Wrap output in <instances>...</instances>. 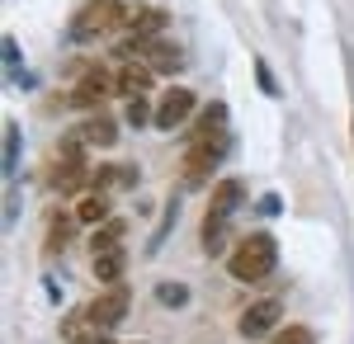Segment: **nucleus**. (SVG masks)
I'll list each match as a JSON object with an SVG mask.
<instances>
[{"label": "nucleus", "instance_id": "f257e3e1", "mask_svg": "<svg viewBox=\"0 0 354 344\" xmlns=\"http://www.w3.org/2000/svg\"><path fill=\"white\" fill-rule=\"evenodd\" d=\"M274 265H279V245H274L270 231H250V236L236 240L232 255H227V274L241 278V283H260V278H270Z\"/></svg>", "mask_w": 354, "mask_h": 344}, {"label": "nucleus", "instance_id": "f03ea898", "mask_svg": "<svg viewBox=\"0 0 354 344\" xmlns=\"http://www.w3.org/2000/svg\"><path fill=\"white\" fill-rule=\"evenodd\" d=\"M123 240V222H104L95 236H90V269H95V278L113 288V283H123V269H128V250L118 245Z\"/></svg>", "mask_w": 354, "mask_h": 344}, {"label": "nucleus", "instance_id": "7ed1b4c3", "mask_svg": "<svg viewBox=\"0 0 354 344\" xmlns=\"http://www.w3.org/2000/svg\"><path fill=\"white\" fill-rule=\"evenodd\" d=\"M113 24H128V10H123L118 0H85V10L76 15L71 33H76L81 43H90V38H104Z\"/></svg>", "mask_w": 354, "mask_h": 344}, {"label": "nucleus", "instance_id": "20e7f679", "mask_svg": "<svg viewBox=\"0 0 354 344\" xmlns=\"http://www.w3.org/2000/svg\"><path fill=\"white\" fill-rule=\"evenodd\" d=\"M123 316H128V288L113 283L109 292H100V297L81 312V325H90V330H109V325H118Z\"/></svg>", "mask_w": 354, "mask_h": 344}, {"label": "nucleus", "instance_id": "39448f33", "mask_svg": "<svg viewBox=\"0 0 354 344\" xmlns=\"http://www.w3.org/2000/svg\"><path fill=\"white\" fill-rule=\"evenodd\" d=\"M85 142L81 137H66V146L57 151V160H53V189H81L85 180H90V170H85V151H81Z\"/></svg>", "mask_w": 354, "mask_h": 344}, {"label": "nucleus", "instance_id": "423d86ee", "mask_svg": "<svg viewBox=\"0 0 354 344\" xmlns=\"http://www.w3.org/2000/svg\"><path fill=\"white\" fill-rule=\"evenodd\" d=\"M279 321H283V302L279 297H260V302H250L241 312L236 330H241V340H260V335H270Z\"/></svg>", "mask_w": 354, "mask_h": 344}, {"label": "nucleus", "instance_id": "0eeeda50", "mask_svg": "<svg viewBox=\"0 0 354 344\" xmlns=\"http://www.w3.org/2000/svg\"><path fill=\"white\" fill-rule=\"evenodd\" d=\"M189 113H194V90L170 85V90L161 95V104H156V128H161V133H170V128H180Z\"/></svg>", "mask_w": 354, "mask_h": 344}, {"label": "nucleus", "instance_id": "6e6552de", "mask_svg": "<svg viewBox=\"0 0 354 344\" xmlns=\"http://www.w3.org/2000/svg\"><path fill=\"white\" fill-rule=\"evenodd\" d=\"M198 240H203V255H232V217H218V212H203V227H198Z\"/></svg>", "mask_w": 354, "mask_h": 344}, {"label": "nucleus", "instance_id": "1a4fd4ad", "mask_svg": "<svg viewBox=\"0 0 354 344\" xmlns=\"http://www.w3.org/2000/svg\"><path fill=\"white\" fill-rule=\"evenodd\" d=\"M151 76H156V71H151V66H147V61H123V66H118V76H113V85H118V95H147V90H151Z\"/></svg>", "mask_w": 354, "mask_h": 344}, {"label": "nucleus", "instance_id": "9d476101", "mask_svg": "<svg viewBox=\"0 0 354 344\" xmlns=\"http://www.w3.org/2000/svg\"><path fill=\"white\" fill-rule=\"evenodd\" d=\"M241 203H245V184H241V180H218V184H213V198H208V212H218V217H236Z\"/></svg>", "mask_w": 354, "mask_h": 344}, {"label": "nucleus", "instance_id": "9b49d317", "mask_svg": "<svg viewBox=\"0 0 354 344\" xmlns=\"http://www.w3.org/2000/svg\"><path fill=\"white\" fill-rule=\"evenodd\" d=\"M147 66L156 71V76H175L180 66H185V57H180V48L175 43H165V38H156V43H147Z\"/></svg>", "mask_w": 354, "mask_h": 344}, {"label": "nucleus", "instance_id": "f8f14e48", "mask_svg": "<svg viewBox=\"0 0 354 344\" xmlns=\"http://www.w3.org/2000/svg\"><path fill=\"white\" fill-rule=\"evenodd\" d=\"M104 99H109V80L100 76V71H95V76H85L81 85L71 90V104H76V108H100Z\"/></svg>", "mask_w": 354, "mask_h": 344}, {"label": "nucleus", "instance_id": "ddd939ff", "mask_svg": "<svg viewBox=\"0 0 354 344\" xmlns=\"http://www.w3.org/2000/svg\"><path fill=\"white\" fill-rule=\"evenodd\" d=\"M76 137H81L85 146H113V142H118V128H113L109 118L95 113V118H85L81 128H76Z\"/></svg>", "mask_w": 354, "mask_h": 344}, {"label": "nucleus", "instance_id": "4468645a", "mask_svg": "<svg viewBox=\"0 0 354 344\" xmlns=\"http://www.w3.org/2000/svg\"><path fill=\"white\" fill-rule=\"evenodd\" d=\"M76 222H109V198H104V189H95V193H85L81 203H76Z\"/></svg>", "mask_w": 354, "mask_h": 344}, {"label": "nucleus", "instance_id": "2eb2a0df", "mask_svg": "<svg viewBox=\"0 0 354 344\" xmlns=\"http://www.w3.org/2000/svg\"><path fill=\"white\" fill-rule=\"evenodd\" d=\"M128 123H133V128L156 123V108H147V95H133V99H128Z\"/></svg>", "mask_w": 354, "mask_h": 344}, {"label": "nucleus", "instance_id": "dca6fc26", "mask_svg": "<svg viewBox=\"0 0 354 344\" xmlns=\"http://www.w3.org/2000/svg\"><path fill=\"white\" fill-rule=\"evenodd\" d=\"M156 297H161V307H185V302H189V288H185V283H170V278H165L161 288H156Z\"/></svg>", "mask_w": 354, "mask_h": 344}, {"label": "nucleus", "instance_id": "f3484780", "mask_svg": "<svg viewBox=\"0 0 354 344\" xmlns=\"http://www.w3.org/2000/svg\"><path fill=\"white\" fill-rule=\"evenodd\" d=\"M15 156H19V128L5 123V180H15Z\"/></svg>", "mask_w": 354, "mask_h": 344}, {"label": "nucleus", "instance_id": "a211bd4d", "mask_svg": "<svg viewBox=\"0 0 354 344\" xmlns=\"http://www.w3.org/2000/svg\"><path fill=\"white\" fill-rule=\"evenodd\" d=\"M270 344H317V335H312L307 325H283V330H279Z\"/></svg>", "mask_w": 354, "mask_h": 344}, {"label": "nucleus", "instance_id": "6ab92c4d", "mask_svg": "<svg viewBox=\"0 0 354 344\" xmlns=\"http://www.w3.org/2000/svg\"><path fill=\"white\" fill-rule=\"evenodd\" d=\"M71 236V217H53V227H48V245L62 250V240Z\"/></svg>", "mask_w": 354, "mask_h": 344}, {"label": "nucleus", "instance_id": "aec40b11", "mask_svg": "<svg viewBox=\"0 0 354 344\" xmlns=\"http://www.w3.org/2000/svg\"><path fill=\"white\" fill-rule=\"evenodd\" d=\"M76 344H109L104 335H90V340H76Z\"/></svg>", "mask_w": 354, "mask_h": 344}, {"label": "nucleus", "instance_id": "412c9836", "mask_svg": "<svg viewBox=\"0 0 354 344\" xmlns=\"http://www.w3.org/2000/svg\"><path fill=\"white\" fill-rule=\"evenodd\" d=\"M350 133H354V118H350Z\"/></svg>", "mask_w": 354, "mask_h": 344}]
</instances>
